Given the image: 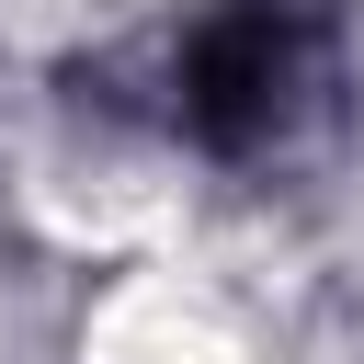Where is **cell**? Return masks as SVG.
Returning a JSON list of instances; mask_svg holds the SVG:
<instances>
[{
  "mask_svg": "<svg viewBox=\"0 0 364 364\" xmlns=\"http://www.w3.org/2000/svg\"><path fill=\"white\" fill-rule=\"evenodd\" d=\"M159 0H0V23L11 34H46V46H102V34H125V23H148Z\"/></svg>",
  "mask_w": 364,
  "mask_h": 364,
  "instance_id": "obj_2",
  "label": "cell"
},
{
  "mask_svg": "<svg viewBox=\"0 0 364 364\" xmlns=\"http://www.w3.org/2000/svg\"><path fill=\"white\" fill-rule=\"evenodd\" d=\"M102 364H239V330L193 284H125L102 318Z\"/></svg>",
  "mask_w": 364,
  "mask_h": 364,
  "instance_id": "obj_1",
  "label": "cell"
}]
</instances>
